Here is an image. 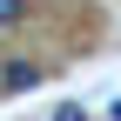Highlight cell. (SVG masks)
I'll return each mask as SVG.
<instances>
[{
	"label": "cell",
	"instance_id": "1",
	"mask_svg": "<svg viewBox=\"0 0 121 121\" xmlns=\"http://www.w3.org/2000/svg\"><path fill=\"white\" fill-rule=\"evenodd\" d=\"M27 87H40V60H7L0 67V94H27Z\"/></svg>",
	"mask_w": 121,
	"mask_h": 121
},
{
	"label": "cell",
	"instance_id": "2",
	"mask_svg": "<svg viewBox=\"0 0 121 121\" xmlns=\"http://www.w3.org/2000/svg\"><path fill=\"white\" fill-rule=\"evenodd\" d=\"M20 13H27V0H0V27H13Z\"/></svg>",
	"mask_w": 121,
	"mask_h": 121
}]
</instances>
